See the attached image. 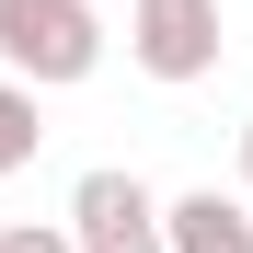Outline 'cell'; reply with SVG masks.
Segmentation results:
<instances>
[{"label":"cell","instance_id":"3957f363","mask_svg":"<svg viewBox=\"0 0 253 253\" xmlns=\"http://www.w3.org/2000/svg\"><path fill=\"white\" fill-rule=\"evenodd\" d=\"M219 46H230L219 0H138V12H126V58H138L150 81H173V92L219 69Z\"/></svg>","mask_w":253,"mask_h":253},{"label":"cell","instance_id":"8992f818","mask_svg":"<svg viewBox=\"0 0 253 253\" xmlns=\"http://www.w3.org/2000/svg\"><path fill=\"white\" fill-rule=\"evenodd\" d=\"M0 253H81V230H69V219H12Z\"/></svg>","mask_w":253,"mask_h":253},{"label":"cell","instance_id":"5b68a950","mask_svg":"<svg viewBox=\"0 0 253 253\" xmlns=\"http://www.w3.org/2000/svg\"><path fill=\"white\" fill-rule=\"evenodd\" d=\"M35 150H46V104H35V81L0 69V173H23Z\"/></svg>","mask_w":253,"mask_h":253},{"label":"cell","instance_id":"277c9868","mask_svg":"<svg viewBox=\"0 0 253 253\" xmlns=\"http://www.w3.org/2000/svg\"><path fill=\"white\" fill-rule=\"evenodd\" d=\"M173 253H253V196H219V184L173 196Z\"/></svg>","mask_w":253,"mask_h":253},{"label":"cell","instance_id":"6da1fadb","mask_svg":"<svg viewBox=\"0 0 253 253\" xmlns=\"http://www.w3.org/2000/svg\"><path fill=\"white\" fill-rule=\"evenodd\" d=\"M0 69L35 81V92L92 81L104 69V12L92 0H0Z\"/></svg>","mask_w":253,"mask_h":253},{"label":"cell","instance_id":"52a82bcc","mask_svg":"<svg viewBox=\"0 0 253 253\" xmlns=\"http://www.w3.org/2000/svg\"><path fill=\"white\" fill-rule=\"evenodd\" d=\"M242 196H253V126H242Z\"/></svg>","mask_w":253,"mask_h":253},{"label":"cell","instance_id":"7a4b0ae2","mask_svg":"<svg viewBox=\"0 0 253 253\" xmlns=\"http://www.w3.org/2000/svg\"><path fill=\"white\" fill-rule=\"evenodd\" d=\"M69 230H81V253H173V196H150L138 173H81L69 184Z\"/></svg>","mask_w":253,"mask_h":253}]
</instances>
